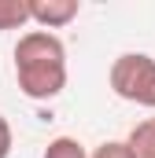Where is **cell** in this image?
<instances>
[{
  "mask_svg": "<svg viewBox=\"0 0 155 158\" xmlns=\"http://www.w3.org/2000/svg\"><path fill=\"white\" fill-rule=\"evenodd\" d=\"M26 22H30L26 0H0V30H22Z\"/></svg>",
  "mask_w": 155,
  "mask_h": 158,
  "instance_id": "5",
  "label": "cell"
},
{
  "mask_svg": "<svg viewBox=\"0 0 155 158\" xmlns=\"http://www.w3.org/2000/svg\"><path fill=\"white\" fill-rule=\"evenodd\" d=\"M11 143H15V136H11V125H7V118L0 114V158L11 155Z\"/></svg>",
  "mask_w": 155,
  "mask_h": 158,
  "instance_id": "8",
  "label": "cell"
},
{
  "mask_svg": "<svg viewBox=\"0 0 155 158\" xmlns=\"http://www.w3.org/2000/svg\"><path fill=\"white\" fill-rule=\"evenodd\" d=\"M44 158H89V151L78 143L74 136H55V140L44 147Z\"/></svg>",
  "mask_w": 155,
  "mask_h": 158,
  "instance_id": "6",
  "label": "cell"
},
{
  "mask_svg": "<svg viewBox=\"0 0 155 158\" xmlns=\"http://www.w3.org/2000/svg\"><path fill=\"white\" fill-rule=\"evenodd\" d=\"M126 147H129L133 158H155V118L137 121L126 136Z\"/></svg>",
  "mask_w": 155,
  "mask_h": 158,
  "instance_id": "4",
  "label": "cell"
},
{
  "mask_svg": "<svg viewBox=\"0 0 155 158\" xmlns=\"http://www.w3.org/2000/svg\"><path fill=\"white\" fill-rule=\"evenodd\" d=\"M111 92L126 103L155 107V59L148 52H122L111 63Z\"/></svg>",
  "mask_w": 155,
  "mask_h": 158,
  "instance_id": "2",
  "label": "cell"
},
{
  "mask_svg": "<svg viewBox=\"0 0 155 158\" xmlns=\"http://www.w3.org/2000/svg\"><path fill=\"white\" fill-rule=\"evenodd\" d=\"M89 158H133V155H129L126 140H107V143H100Z\"/></svg>",
  "mask_w": 155,
  "mask_h": 158,
  "instance_id": "7",
  "label": "cell"
},
{
  "mask_svg": "<svg viewBox=\"0 0 155 158\" xmlns=\"http://www.w3.org/2000/svg\"><path fill=\"white\" fill-rule=\"evenodd\" d=\"M30 4V22H37V30H63L70 26L81 11L78 0H26Z\"/></svg>",
  "mask_w": 155,
  "mask_h": 158,
  "instance_id": "3",
  "label": "cell"
},
{
  "mask_svg": "<svg viewBox=\"0 0 155 158\" xmlns=\"http://www.w3.org/2000/svg\"><path fill=\"white\" fill-rule=\"evenodd\" d=\"M15 81L30 99H55L67 88V48L48 30H30L15 44Z\"/></svg>",
  "mask_w": 155,
  "mask_h": 158,
  "instance_id": "1",
  "label": "cell"
}]
</instances>
